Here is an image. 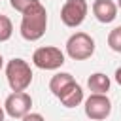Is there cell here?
<instances>
[{"label":"cell","instance_id":"8","mask_svg":"<svg viewBox=\"0 0 121 121\" xmlns=\"http://www.w3.org/2000/svg\"><path fill=\"white\" fill-rule=\"evenodd\" d=\"M93 15L96 17V21L108 25V23L115 21V17H117V4L113 0H95L93 2Z\"/></svg>","mask_w":121,"mask_h":121},{"label":"cell","instance_id":"15","mask_svg":"<svg viewBox=\"0 0 121 121\" xmlns=\"http://www.w3.org/2000/svg\"><path fill=\"white\" fill-rule=\"evenodd\" d=\"M21 121H45V119H43V115H40V113H32V112H28L25 117H21Z\"/></svg>","mask_w":121,"mask_h":121},{"label":"cell","instance_id":"12","mask_svg":"<svg viewBox=\"0 0 121 121\" xmlns=\"http://www.w3.org/2000/svg\"><path fill=\"white\" fill-rule=\"evenodd\" d=\"M13 34V23L8 15L0 13V42H8Z\"/></svg>","mask_w":121,"mask_h":121},{"label":"cell","instance_id":"6","mask_svg":"<svg viewBox=\"0 0 121 121\" xmlns=\"http://www.w3.org/2000/svg\"><path fill=\"white\" fill-rule=\"evenodd\" d=\"M85 115L91 121H102L112 113V100L108 98V95H89L85 98Z\"/></svg>","mask_w":121,"mask_h":121},{"label":"cell","instance_id":"4","mask_svg":"<svg viewBox=\"0 0 121 121\" xmlns=\"http://www.w3.org/2000/svg\"><path fill=\"white\" fill-rule=\"evenodd\" d=\"M32 62L40 70H57L64 64V53L59 47L43 45L32 53Z\"/></svg>","mask_w":121,"mask_h":121},{"label":"cell","instance_id":"2","mask_svg":"<svg viewBox=\"0 0 121 121\" xmlns=\"http://www.w3.org/2000/svg\"><path fill=\"white\" fill-rule=\"evenodd\" d=\"M6 79L13 93L26 91L32 83V68L25 59H11L6 64Z\"/></svg>","mask_w":121,"mask_h":121},{"label":"cell","instance_id":"5","mask_svg":"<svg viewBox=\"0 0 121 121\" xmlns=\"http://www.w3.org/2000/svg\"><path fill=\"white\" fill-rule=\"evenodd\" d=\"M87 11H89L87 0H66L60 8V21L66 26L76 28L85 21Z\"/></svg>","mask_w":121,"mask_h":121},{"label":"cell","instance_id":"17","mask_svg":"<svg viewBox=\"0 0 121 121\" xmlns=\"http://www.w3.org/2000/svg\"><path fill=\"white\" fill-rule=\"evenodd\" d=\"M4 117H6V112H4V108L0 106V121H4Z\"/></svg>","mask_w":121,"mask_h":121},{"label":"cell","instance_id":"10","mask_svg":"<svg viewBox=\"0 0 121 121\" xmlns=\"http://www.w3.org/2000/svg\"><path fill=\"white\" fill-rule=\"evenodd\" d=\"M110 85H112L110 78H108L106 74H102V72H95V74H91L89 79H87L89 91H93V93H96V95H106V93L110 91Z\"/></svg>","mask_w":121,"mask_h":121},{"label":"cell","instance_id":"14","mask_svg":"<svg viewBox=\"0 0 121 121\" xmlns=\"http://www.w3.org/2000/svg\"><path fill=\"white\" fill-rule=\"evenodd\" d=\"M34 2H38V0H9V6L15 9V11H19V13H25Z\"/></svg>","mask_w":121,"mask_h":121},{"label":"cell","instance_id":"18","mask_svg":"<svg viewBox=\"0 0 121 121\" xmlns=\"http://www.w3.org/2000/svg\"><path fill=\"white\" fill-rule=\"evenodd\" d=\"M2 66H4V59H2V55H0V70H2Z\"/></svg>","mask_w":121,"mask_h":121},{"label":"cell","instance_id":"11","mask_svg":"<svg viewBox=\"0 0 121 121\" xmlns=\"http://www.w3.org/2000/svg\"><path fill=\"white\" fill-rule=\"evenodd\" d=\"M72 81H76V79L72 78V74H68V72H59V74H55V76L51 78V81H49V91H51L55 96H59V95L64 91V87H68Z\"/></svg>","mask_w":121,"mask_h":121},{"label":"cell","instance_id":"19","mask_svg":"<svg viewBox=\"0 0 121 121\" xmlns=\"http://www.w3.org/2000/svg\"><path fill=\"white\" fill-rule=\"evenodd\" d=\"M117 9H121V0H117Z\"/></svg>","mask_w":121,"mask_h":121},{"label":"cell","instance_id":"16","mask_svg":"<svg viewBox=\"0 0 121 121\" xmlns=\"http://www.w3.org/2000/svg\"><path fill=\"white\" fill-rule=\"evenodd\" d=\"M115 81H117V83L121 85V66H119V68L115 70Z\"/></svg>","mask_w":121,"mask_h":121},{"label":"cell","instance_id":"7","mask_svg":"<svg viewBox=\"0 0 121 121\" xmlns=\"http://www.w3.org/2000/svg\"><path fill=\"white\" fill-rule=\"evenodd\" d=\"M30 106H32V96L28 93H25V91L11 93L4 102V112L13 119H21L30 112Z\"/></svg>","mask_w":121,"mask_h":121},{"label":"cell","instance_id":"3","mask_svg":"<svg viewBox=\"0 0 121 121\" xmlns=\"http://www.w3.org/2000/svg\"><path fill=\"white\" fill-rule=\"evenodd\" d=\"M66 53L74 60L91 59L95 53V40L87 32H74L66 42Z\"/></svg>","mask_w":121,"mask_h":121},{"label":"cell","instance_id":"13","mask_svg":"<svg viewBox=\"0 0 121 121\" xmlns=\"http://www.w3.org/2000/svg\"><path fill=\"white\" fill-rule=\"evenodd\" d=\"M108 45L112 51L121 53V26H115L113 30H110L108 34Z\"/></svg>","mask_w":121,"mask_h":121},{"label":"cell","instance_id":"1","mask_svg":"<svg viewBox=\"0 0 121 121\" xmlns=\"http://www.w3.org/2000/svg\"><path fill=\"white\" fill-rule=\"evenodd\" d=\"M45 28H47V11H45L43 4L38 0L23 13L21 36L26 42H36L45 34Z\"/></svg>","mask_w":121,"mask_h":121},{"label":"cell","instance_id":"9","mask_svg":"<svg viewBox=\"0 0 121 121\" xmlns=\"http://www.w3.org/2000/svg\"><path fill=\"white\" fill-rule=\"evenodd\" d=\"M57 98L62 102L64 108H76V106H79V104L83 102V89H81L76 81H72L68 87H64V91H62Z\"/></svg>","mask_w":121,"mask_h":121}]
</instances>
